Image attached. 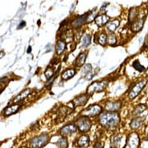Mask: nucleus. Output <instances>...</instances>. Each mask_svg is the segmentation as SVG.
<instances>
[{"label":"nucleus","instance_id":"nucleus-22","mask_svg":"<svg viewBox=\"0 0 148 148\" xmlns=\"http://www.w3.org/2000/svg\"><path fill=\"white\" fill-rule=\"evenodd\" d=\"M66 48V42L62 40H59L57 42L55 47L56 52L58 55L62 54Z\"/></svg>","mask_w":148,"mask_h":148},{"label":"nucleus","instance_id":"nucleus-5","mask_svg":"<svg viewBox=\"0 0 148 148\" xmlns=\"http://www.w3.org/2000/svg\"><path fill=\"white\" fill-rule=\"evenodd\" d=\"M76 124L79 130L83 132L88 131L92 127V122L86 116H82L77 119Z\"/></svg>","mask_w":148,"mask_h":148},{"label":"nucleus","instance_id":"nucleus-29","mask_svg":"<svg viewBox=\"0 0 148 148\" xmlns=\"http://www.w3.org/2000/svg\"><path fill=\"white\" fill-rule=\"evenodd\" d=\"M117 42V38L114 34H110L108 37V42L109 45H114Z\"/></svg>","mask_w":148,"mask_h":148},{"label":"nucleus","instance_id":"nucleus-20","mask_svg":"<svg viewBox=\"0 0 148 148\" xmlns=\"http://www.w3.org/2000/svg\"><path fill=\"white\" fill-rule=\"evenodd\" d=\"M119 25H120V21L117 19H115L113 21H111L108 23L106 27L110 32L113 33L118 28Z\"/></svg>","mask_w":148,"mask_h":148},{"label":"nucleus","instance_id":"nucleus-39","mask_svg":"<svg viewBox=\"0 0 148 148\" xmlns=\"http://www.w3.org/2000/svg\"><path fill=\"white\" fill-rule=\"evenodd\" d=\"M141 40H142V37H140V38H139V42H141Z\"/></svg>","mask_w":148,"mask_h":148},{"label":"nucleus","instance_id":"nucleus-7","mask_svg":"<svg viewBox=\"0 0 148 148\" xmlns=\"http://www.w3.org/2000/svg\"><path fill=\"white\" fill-rule=\"evenodd\" d=\"M102 110V107L98 105H94L88 106L82 112L83 116H95L99 114Z\"/></svg>","mask_w":148,"mask_h":148},{"label":"nucleus","instance_id":"nucleus-23","mask_svg":"<svg viewBox=\"0 0 148 148\" xmlns=\"http://www.w3.org/2000/svg\"><path fill=\"white\" fill-rule=\"evenodd\" d=\"M30 93V90L29 89H26L21 92L14 100V103H17L22 100L25 99Z\"/></svg>","mask_w":148,"mask_h":148},{"label":"nucleus","instance_id":"nucleus-18","mask_svg":"<svg viewBox=\"0 0 148 148\" xmlns=\"http://www.w3.org/2000/svg\"><path fill=\"white\" fill-rule=\"evenodd\" d=\"M90 143V138L88 135H82L79 139L77 142L78 146L80 147H86L89 145Z\"/></svg>","mask_w":148,"mask_h":148},{"label":"nucleus","instance_id":"nucleus-40","mask_svg":"<svg viewBox=\"0 0 148 148\" xmlns=\"http://www.w3.org/2000/svg\"><path fill=\"white\" fill-rule=\"evenodd\" d=\"M21 148H28V147H21Z\"/></svg>","mask_w":148,"mask_h":148},{"label":"nucleus","instance_id":"nucleus-31","mask_svg":"<svg viewBox=\"0 0 148 148\" xmlns=\"http://www.w3.org/2000/svg\"><path fill=\"white\" fill-rule=\"evenodd\" d=\"M97 15V13L96 12H93L91 14H88V15L87 16V20H86V22H88V23L91 22L92 21L95 19V18H97V16H96Z\"/></svg>","mask_w":148,"mask_h":148},{"label":"nucleus","instance_id":"nucleus-13","mask_svg":"<svg viewBox=\"0 0 148 148\" xmlns=\"http://www.w3.org/2000/svg\"><path fill=\"white\" fill-rule=\"evenodd\" d=\"M109 19H110L109 16H108L106 14H103L98 16H97V18L95 19V23L99 27H102L105 25L106 23H108Z\"/></svg>","mask_w":148,"mask_h":148},{"label":"nucleus","instance_id":"nucleus-25","mask_svg":"<svg viewBox=\"0 0 148 148\" xmlns=\"http://www.w3.org/2000/svg\"><path fill=\"white\" fill-rule=\"evenodd\" d=\"M132 66L137 71H138L139 72L141 73V72H143V71H145L146 69L145 68V67L143 66H142L138 59H136L134 61L133 63H132Z\"/></svg>","mask_w":148,"mask_h":148},{"label":"nucleus","instance_id":"nucleus-35","mask_svg":"<svg viewBox=\"0 0 148 148\" xmlns=\"http://www.w3.org/2000/svg\"><path fill=\"white\" fill-rule=\"evenodd\" d=\"M143 47L144 48H147L148 47V36L145 39V41L144 44H143Z\"/></svg>","mask_w":148,"mask_h":148},{"label":"nucleus","instance_id":"nucleus-17","mask_svg":"<svg viewBox=\"0 0 148 148\" xmlns=\"http://www.w3.org/2000/svg\"><path fill=\"white\" fill-rule=\"evenodd\" d=\"M147 109V107L146 105H145V104H139L134 108V110L132 112V114L134 116L138 117L139 114L142 113Z\"/></svg>","mask_w":148,"mask_h":148},{"label":"nucleus","instance_id":"nucleus-1","mask_svg":"<svg viewBox=\"0 0 148 148\" xmlns=\"http://www.w3.org/2000/svg\"><path fill=\"white\" fill-rule=\"evenodd\" d=\"M99 121L103 127L110 130L115 129L120 123V117L116 112H106L100 115Z\"/></svg>","mask_w":148,"mask_h":148},{"label":"nucleus","instance_id":"nucleus-30","mask_svg":"<svg viewBox=\"0 0 148 148\" xmlns=\"http://www.w3.org/2000/svg\"><path fill=\"white\" fill-rule=\"evenodd\" d=\"M45 76L47 79L49 80L51 79L53 76V70L51 67H48L45 71Z\"/></svg>","mask_w":148,"mask_h":148},{"label":"nucleus","instance_id":"nucleus-34","mask_svg":"<svg viewBox=\"0 0 148 148\" xmlns=\"http://www.w3.org/2000/svg\"><path fill=\"white\" fill-rule=\"evenodd\" d=\"M94 148H103V146L101 143H96Z\"/></svg>","mask_w":148,"mask_h":148},{"label":"nucleus","instance_id":"nucleus-37","mask_svg":"<svg viewBox=\"0 0 148 148\" xmlns=\"http://www.w3.org/2000/svg\"><path fill=\"white\" fill-rule=\"evenodd\" d=\"M31 52H32V47H31V46H29V47H28L27 50V52L28 53H30Z\"/></svg>","mask_w":148,"mask_h":148},{"label":"nucleus","instance_id":"nucleus-11","mask_svg":"<svg viewBox=\"0 0 148 148\" xmlns=\"http://www.w3.org/2000/svg\"><path fill=\"white\" fill-rule=\"evenodd\" d=\"M145 121V117H136L135 118L133 119L130 124V125L131 128L133 130H137L143 124V121Z\"/></svg>","mask_w":148,"mask_h":148},{"label":"nucleus","instance_id":"nucleus-3","mask_svg":"<svg viewBox=\"0 0 148 148\" xmlns=\"http://www.w3.org/2000/svg\"><path fill=\"white\" fill-rule=\"evenodd\" d=\"M139 145L140 138L139 135L136 132H132L128 135L124 148H138Z\"/></svg>","mask_w":148,"mask_h":148},{"label":"nucleus","instance_id":"nucleus-16","mask_svg":"<svg viewBox=\"0 0 148 148\" xmlns=\"http://www.w3.org/2000/svg\"><path fill=\"white\" fill-rule=\"evenodd\" d=\"M20 108V106L18 104H14L10 106H8L4 110V114L6 116H11L13 114L16 113L19 109Z\"/></svg>","mask_w":148,"mask_h":148},{"label":"nucleus","instance_id":"nucleus-36","mask_svg":"<svg viewBox=\"0 0 148 148\" xmlns=\"http://www.w3.org/2000/svg\"><path fill=\"white\" fill-rule=\"evenodd\" d=\"M145 133L148 135V124L146 125L145 128Z\"/></svg>","mask_w":148,"mask_h":148},{"label":"nucleus","instance_id":"nucleus-10","mask_svg":"<svg viewBox=\"0 0 148 148\" xmlns=\"http://www.w3.org/2000/svg\"><path fill=\"white\" fill-rule=\"evenodd\" d=\"M77 130V128L76 127L73 125V124H68L66 125L64 127H63L60 131V134L63 135V136H66V135H71L73 133L75 132Z\"/></svg>","mask_w":148,"mask_h":148},{"label":"nucleus","instance_id":"nucleus-6","mask_svg":"<svg viewBox=\"0 0 148 148\" xmlns=\"http://www.w3.org/2000/svg\"><path fill=\"white\" fill-rule=\"evenodd\" d=\"M107 81H102L100 82H94L91 84L87 90V93L92 94L95 92H101L105 90L108 84Z\"/></svg>","mask_w":148,"mask_h":148},{"label":"nucleus","instance_id":"nucleus-9","mask_svg":"<svg viewBox=\"0 0 148 148\" xmlns=\"http://www.w3.org/2000/svg\"><path fill=\"white\" fill-rule=\"evenodd\" d=\"M121 107V103L120 102H107L105 104V109L107 112H116Z\"/></svg>","mask_w":148,"mask_h":148},{"label":"nucleus","instance_id":"nucleus-27","mask_svg":"<svg viewBox=\"0 0 148 148\" xmlns=\"http://www.w3.org/2000/svg\"><path fill=\"white\" fill-rule=\"evenodd\" d=\"M58 143L59 146H60L61 148H67L68 147V142L66 138H61L59 139Z\"/></svg>","mask_w":148,"mask_h":148},{"label":"nucleus","instance_id":"nucleus-19","mask_svg":"<svg viewBox=\"0 0 148 148\" xmlns=\"http://www.w3.org/2000/svg\"><path fill=\"white\" fill-rule=\"evenodd\" d=\"M88 15V14H84V15L80 16V18L76 19L75 21H73L72 23V26L73 27L77 28L82 25V24L86 21L87 16Z\"/></svg>","mask_w":148,"mask_h":148},{"label":"nucleus","instance_id":"nucleus-32","mask_svg":"<svg viewBox=\"0 0 148 148\" xmlns=\"http://www.w3.org/2000/svg\"><path fill=\"white\" fill-rule=\"evenodd\" d=\"M91 70H92V66L90 64H87L84 66L82 70V73L84 74H86V75L87 74H88L91 71Z\"/></svg>","mask_w":148,"mask_h":148},{"label":"nucleus","instance_id":"nucleus-33","mask_svg":"<svg viewBox=\"0 0 148 148\" xmlns=\"http://www.w3.org/2000/svg\"><path fill=\"white\" fill-rule=\"evenodd\" d=\"M26 22H25V21H22V22L20 23V24L19 25V26H18V29H22V28H23V27L26 26Z\"/></svg>","mask_w":148,"mask_h":148},{"label":"nucleus","instance_id":"nucleus-15","mask_svg":"<svg viewBox=\"0 0 148 148\" xmlns=\"http://www.w3.org/2000/svg\"><path fill=\"white\" fill-rule=\"evenodd\" d=\"M121 140V135L120 134H114L110 138V147L117 148Z\"/></svg>","mask_w":148,"mask_h":148},{"label":"nucleus","instance_id":"nucleus-4","mask_svg":"<svg viewBox=\"0 0 148 148\" xmlns=\"http://www.w3.org/2000/svg\"><path fill=\"white\" fill-rule=\"evenodd\" d=\"M147 83V81L145 79L140 80L136 84H135L132 89L130 90L129 94H128V98L130 99H133L135 98L142 91V90L145 88Z\"/></svg>","mask_w":148,"mask_h":148},{"label":"nucleus","instance_id":"nucleus-24","mask_svg":"<svg viewBox=\"0 0 148 148\" xmlns=\"http://www.w3.org/2000/svg\"><path fill=\"white\" fill-rule=\"evenodd\" d=\"M86 59V55L84 53H80L76 59V63H75L76 66L77 67L82 66L84 64V63H85Z\"/></svg>","mask_w":148,"mask_h":148},{"label":"nucleus","instance_id":"nucleus-8","mask_svg":"<svg viewBox=\"0 0 148 148\" xmlns=\"http://www.w3.org/2000/svg\"><path fill=\"white\" fill-rule=\"evenodd\" d=\"M145 21V17L139 19L138 18L130 25V29L131 32H132L133 33H138L140 32L143 27Z\"/></svg>","mask_w":148,"mask_h":148},{"label":"nucleus","instance_id":"nucleus-26","mask_svg":"<svg viewBox=\"0 0 148 148\" xmlns=\"http://www.w3.org/2000/svg\"><path fill=\"white\" fill-rule=\"evenodd\" d=\"M98 41L99 44H100L101 45H102L103 46L105 45L106 42H107V41H108L107 35L105 33L101 34V35L98 37Z\"/></svg>","mask_w":148,"mask_h":148},{"label":"nucleus","instance_id":"nucleus-12","mask_svg":"<svg viewBox=\"0 0 148 148\" xmlns=\"http://www.w3.org/2000/svg\"><path fill=\"white\" fill-rule=\"evenodd\" d=\"M88 101V97L87 95H82L77 97L73 101V105L74 107L82 106L86 104Z\"/></svg>","mask_w":148,"mask_h":148},{"label":"nucleus","instance_id":"nucleus-2","mask_svg":"<svg viewBox=\"0 0 148 148\" xmlns=\"http://www.w3.org/2000/svg\"><path fill=\"white\" fill-rule=\"evenodd\" d=\"M48 135L47 134H42L33 138L30 141V146L33 148H41L48 143Z\"/></svg>","mask_w":148,"mask_h":148},{"label":"nucleus","instance_id":"nucleus-21","mask_svg":"<svg viewBox=\"0 0 148 148\" xmlns=\"http://www.w3.org/2000/svg\"><path fill=\"white\" fill-rule=\"evenodd\" d=\"M76 71L73 69H70L65 70L62 74V78L63 80H68L75 75Z\"/></svg>","mask_w":148,"mask_h":148},{"label":"nucleus","instance_id":"nucleus-38","mask_svg":"<svg viewBox=\"0 0 148 148\" xmlns=\"http://www.w3.org/2000/svg\"><path fill=\"white\" fill-rule=\"evenodd\" d=\"M146 74H148V67H147V69L146 70Z\"/></svg>","mask_w":148,"mask_h":148},{"label":"nucleus","instance_id":"nucleus-14","mask_svg":"<svg viewBox=\"0 0 148 148\" xmlns=\"http://www.w3.org/2000/svg\"><path fill=\"white\" fill-rule=\"evenodd\" d=\"M139 11L137 8H132L130 9L128 14V24L131 25L135 21L138 19Z\"/></svg>","mask_w":148,"mask_h":148},{"label":"nucleus","instance_id":"nucleus-28","mask_svg":"<svg viewBox=\"0 0 148 148\" xmlns=\"http://www.w3.org/2000/svg\"><path fill=\"white\" fill-rule=\"evenodd\" d=\"M91 36L90 35H88V34L86 35L83 38L82 46L83 47H87V46H88L90 44V43H91Z\"/></svg>","mask_w":148,"mask_h":148}]
</instances>
